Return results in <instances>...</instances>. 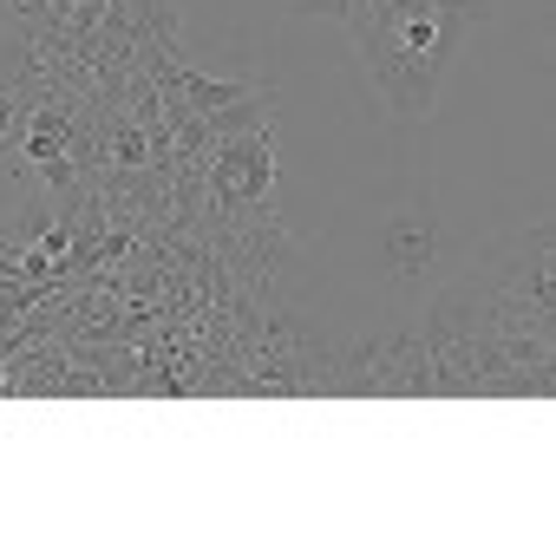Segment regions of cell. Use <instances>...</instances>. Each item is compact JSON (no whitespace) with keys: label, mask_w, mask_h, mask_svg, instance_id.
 <instances>
[{"label":"cell","mask_w":556,"mask_h":556,"mask_svg":"<svg viewBox=\"0 0 556 556\" xmlns=\"http://www.w3.org/2000/svg\"><path fill=\"white\" fill-rule=\"evenodd\" d=\"M491 8L497 0H393L380 21L348 34V53H354L361 79L374 86L380 112L400 125L432 118L458 47L471 40V27L491 21Z\"/></svg>","instance_id":"1"},{"label":"cell","mask_w":556,"mask_h":556,"mask_svg":"<svg viewBox=\"0 0 556 556\" xmlns=\"http://www.w3.org/2000/svg\"><path fill=\"white\" fill-rule=\"evenodd\" d=\"M92 105L99 99L40 73V92L27 105V118L0 144V184H14L27 203L73 210L99 184V112Z\"/></svg>","instance_id":"2"},{"label":"cell","mask_w":556,"mask_h":556,"mask_svg":"<svg viewBox=\"0 0 556 556\" xmlns=\"http://www.w3.org/2000/svg\"><path fill=\"white\" fill-rule=\"evenodd\" d=\"M497 315L549 334V315H556V229L536 216L523 236H510V249L491 262L484 289H478Z\"/></svg>","instance_id":"3"},{"label":"cell","mask_w":556,"mask_h":556,"mask_svg":"<svg viewBox=\"0 0 556 556\" xmlns=\"http://www.w3.org/2000/svg\"><path fill=\"white\" fill-rule=\"evenodd\" d=\"M268 125H242V131L216 138V151L197 177L229 216H249V223H275V177H282V164H275V131Z\"/></svg>","instance_id":"4"},{"label":"cell","mask_w":556,"mask_h":556,"mask_svg":"<svg viewBox=\"0 0 556 556\" xmlns=\"http://www.w3.org/2000/svg\"><path fill=\"white\" fill-rule=\"evenodd\" d=\"M341 387H367V393H432V361H426V334L419 321H400L387 334H367L354 354L334 361Z\"/></svg>","instance_id":"5"},{"label":"cell","mask_w":556,"mask_h":556,"mask_svg":"<svg viewBox=\"0 0 556 556\" xmlns=\"http://www.w3.org/2000/svg\"><path fill=\"white\" fill-rule=\"evenodd\" d=\"M249 380L262 393H308L315 380L334 374V361L321 354V341L295 321V315H262V334H255V354H249Z\"/></svg>","instance_id":"6"},{"label":"cell","mask_w":556,"mask_h":556,"mask_svg":"<svg viewBox=\"0 0 556 556\" xmlns=\"http://www.w3.org/2000/svg\"><path fill=\"white\" fill-rule=\"evenodd\" d=\"M144 73H151V86H164L170 112H184V118H223V112H242V105H275V86H262V79H203V73H190L164 53H151Z\"/></svg>","instance_id":"7"},{"label":"cell","mask_w":556,"mask_h":556,"mask_svg":"<svg viewBox=\"0 0 556 556\" xmlns=\"http://www.w3.org/2000/svg\"><path fill=\"white\" fill-rule=\"evenodd\" d=\"M380 242H387V262H393V275L419 282V275H432V262H439V216H432L426 203H400V210L387 216Z\"/></svg>","instance_id":"8"},{"label":"cell","mask_w":556,"mask_h":556,"mask_svg":"<svg viewBox=\"0 0 556 556\" xmlns=\"http://www.w3.org/2000/svg\"><path fill=\"white\" fill-rule=\"evenodd\" d=\"M289 8L302 14V21H334L341 34H361L367 21H380L393 0H289Z\"/></svg>","instance_id":"9"},{"label":"cell","mask_w":556,"mask_h":556,"mask_svg":"<svg viewBox=\"0 0 556 556\" xmlns=\"http://www.w3.org/2000/svg\"><path fill=\"white\" fill-rule=\"evenodd\" d=\"M34 92H40V73H8V79H0V144H8V138H14V125L27 118Z\"/></svg>","instance_id":"10"},{"label":"cell","mask_w":556,"mask_h":556,"mask_svg":"<svg viewBox=\"0 0 556 556\" xmlns=\"http://www.w3.org/2000/svg\"><path fill=\"white\" fill-rule=\"evenodd\" d=\"M8 21L21 34H47V0H8Z\"/></svg>","instance_id":"11"}]
</instances>
